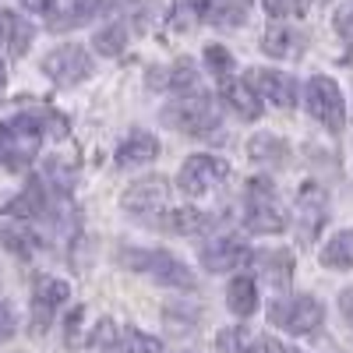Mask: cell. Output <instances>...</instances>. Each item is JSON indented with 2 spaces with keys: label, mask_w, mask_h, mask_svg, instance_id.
Wrapping results in <instances>:
<instances>
[{
  "label": "cell",
  "mask_w": 353,
  "mask_h": 353,
  "mask_svg": "<svg viewBox=\"0 0 353 353\" xmlns=\"http://www.w3.org/2000/svg\"><path fill=\"white\" fill-rule=\"evenodd\" d=\"M50 128L53 138H64L68 131V124L50 110H25L11 121H0V166L25 170L28 163H36L43 134H50Z\"/></svg>",
  "instance_id": "cell-1"
},
{
  "label": "cell",
  "mask_w": 353,
  "mask_h": 353,
  "mask_svg": "<svg viewBox=\"0 0 353 353\" xmlns=\"http://www.w3.org/2000/svg\"><path fill=\"white\" fill-rule=\"evenodd\" d=\"M159 121L163 128L176 131V134H188V138H212L223 124V117H219V106L209 99V96H181V99H173L170 106H163L159 113Z\"/></svg>",
  "instance_id": "cell-2"
},
{
  "label": "cell",
  "mask_w": 353,
  "mask_h": 353,
  "mask_svg": "<svg viewBox=\"0 0 353 353\" xmlns=\"http://www.w3.org/2000/svg\"><path fill=\"white\" fill-rule=\"evenodd\" d=\"M117 258H121L124 269H134V272H141V276H149V279H156L159 286H173V290H194V286H198L194 272H191L176 254H170V251L121 248V251H117Z\"/></svg>",
  "instance_id": "cell-3"
},
{
  "label": "cell",
  "mask_w": 353,
  "mask_h": 353,
  "mask_svg": "<svg viewBox=\"0 0 353 353\" xmlns=\"http://www.w3.org/2000/svg\"><path fill=\"white\" fill-rule=\"evenodd\" d=\"M244 226L251 233H283L290 226V216L272 188L269 176H251L244 184Z\"/></svg>",
  "instance_id": "cell-4"
},
{
  "label": "cell",
  "mask_w": 353,
  "mask_h": 353,
  "mask_svg": "<svg viewBox=\"0 0 353 353\" xmlns=\"http://www.w3.org/2000/svg\"><path fill=\"white\" fill-rule=\"evenodd\" d=\"M304 106L325 131L339 134L346 128V99H343V88L336 85V78L311 74L304 85Z\"/></svg>",
  "instance_id": "cell-5"
},
{
  "label": "cell",
  "mask_w": 353,
  "mask_h": 353,
  "mask_svg": "<svg viewBox=\"0 0 353 353\" xmlns=\"http://www.w3.org/2000/svg\"><path fill=\"white\" fill-rule=\"evenodd\" d=\"M269 321L283 332H293V336H314L325 321V307L318 304V297L311 293H301V297H283V301H272L269 307Z\"/></svg>",
  "instance_id": "cell-6"
},
{
  "label": "cell",
  "mask_w": 353,
  "mask_h": 353,
  "mask_svg": "<svg viewBox=\"0 0 353 353\" xmlns=\"http://www.w3.org/2000/svg\"><path fill=\"white\" fill-rule=\"evenodd\" d=\"M121 209L131 212L138 223L145 226H156L159 216L170 209V184L166 176H141V181H134L124 194H121Z\"/></svg>",
  "instance_id": "cell-7"
},
{
  "label": "cell",
  "mask_w": 353,
  "mask_h": 353,
  "mask_svg": "<svg viewBox=\"0 0 353 353\" xmlns=\"http://www.w3.org/2000/svg\"><path fill=\"white\" fill-rule=\"evenodd\" d=\"M230 181V163L219 156H188L181 173H176V188L184 191V198H205L216 188Z\"/></svg>",
  "instance_id": "cell-8"
},
{
  "label": "cell",
  "mask_w": 353,
  "mask_h": 353,
  "mask_svg": "<svg viewBox=\"0 0 353 353\" xmlns=\"http://www.w3.org/2000/svg\"><path fill=\"white\" fill-rule=\"evenodd\" d=\"M92 68H96L92 57L78 43H64L43 57V74L61 88H71V85H81L85 78H92Z\"/></svg>",
  "instance_id": "cell-9"
},
{
  "label": "cell",
  "mask_w": 353,
  "mask_h": 353,
  "mask_svg": "<svg viewBox=\"0 0 353 353\" xmlns=\"http://www.w3.org/2000/svg\"><path fill=\"white\" fill-rule=\"evenodd\" d=\"M325 219H329L325 188L314 181H304L297 188V237H301V244H311L321 233V226H325Z\"/></svg>",
  "instance_id": "cell-10"
},
{
  "label": "cell",
  "mask_w": 353,
  "mask_h": 353,
  "mask_svg": "<svg viewBox=\"0 0 353 353\" xmlns=\"http://www.w3.org/2000/svg\"><path fill=\"white\" fill-rule=\"evenodd\" d=\"M68 297H71V286L57 276H39L32 283V332L36 336L50 329V321L68 304Z\"/></svg>",
  "instance_id": "cell-11"
},
{
  "label": "cell",
  "mask_w": 353,
  "mask_h": 353,
  "mask_svg": "<svg viewBox=\"0 0 353 353\" xmlns=\"http://www.w3.org/2000/svg\"><path fill=\"white\" fill-rule=\"evenodd\" d=\"M248 81H251V88H254L265 103H272V106H279V110H290L293 103H297V96H301L297 78H290V74H283V71H272V68H254Z\"/></svg>",
  "instance_id": "cell-12"
},
{
  "label": "cell",
  "mask_w": 353,
  "mask_h": 353,
  "mask_svg": "<svg viewBox=\"0 0 353 353\" xmlns=\"http://www.w3.org/2000/svg\"><path fill=\"white\" fill-rule=\"evenodd\" d=\"M251 261V248L241 237H216L201 248V269L205 272H237Z\"/></svg>",
  "instance_id": "cell-13"
},
{
  "label": "cell",
  "mask_w": 353,
  "mask_h": 353,
  "mask_svg": "<svg viewBox=\"0 0 353 353\" xmlns=\"http://www.w3.org/2000/svg\"><path fill=\"white\" fill-rule=\"evenodd\" d=\"M307 46V36L290 21H272L261 36V53H269L272 61H301Z\"/></svg>",
  "instance_id": "cell-14"
},
{
  "label": "cell",
  "mask_w": 353,
  "mask_h": 353,
  "mask_svg": "<svg viewBox=\"0 0 353 353\" xmlns=\"http://www.w3.org/2000/svg\"><path fill=\"white\" fill-rule=\"evenodd\" d=\"M46 212H50V191H46V184L39 181V176H36V181H28L25 191L4 205V216L8 219H21V223L46 219Z\"/></svg>",
  "instance_id": "cell-15"
},
{
  "label": "cell",
  "mask_w": 353,
  "mask_h": 353,
  "mask_svg": "<svg viewBox=\"0 0 353 353\" xmlns=\"http://www.w3.org/2000/svg\"><path fill=\"white\" fill-rule=\"evenodd\" d=\"M219 99L237 113V117H244V121H258L261 117V96L251 88V81H244V78H223L219 81Z\"/></svg>",
  "instance_id": "cell-16"
},
{
  "label": "cell",
  "mask_w": 353,
  "mask_h": 353,
  "mask_svg": "<svg viewBox=\"0 0 353 353\" xmlns=\"http://www.w3.org/2000/svg\"><path fill=\"white\" fill-rule=\"evenodd\" d=\"M103 8V0H57V8L50 14V28L53 32H68L85 21H92Z\"/></svg>",
  "instance_id": "cell-17"
},
{
  "label": "cell",
  "mask_w": 353,
  "mask_h": 353,
  "mask_svg": "<svg viewBox=\"0 0 353 353\" xmlns=\"http://www.w3.org/2000/svg\"><path fill=\"white\" fill-rule=\"evenodd\" d=\"M159 156V138L149 131H131L117 145V166H145Z\"/></svg>",
  "instance_id": "cell-18"
},
{
  "label": "cell",
  "mask_w": 353,
  "mask_h": 353,
  "mask_svg": "<svg viewBox=\"0 0 353 353\" xmlns=\"http://www.w3.org/2000/svg\"><path fill=\"white\" fill-rule=\"evenodd\" d=\"M212 216L209 212H198V209H166L159 216V223L152 230H166V233H205V230H212Z\"/></svg>",
  "instance_id": "cell-19"
},
{
  "label": "cell",
  "mask_w": 353,
  "mask_h": 353,
  "mask_svg": "<svg viewBox=\"0 0 353 353\" xmlns=\"http://www.w3.org/2000/svg\"><path fill=\"white\" fill-rule=\"evenodd\" d=\"M248 159L258 166H286L290 163V145L279 134H254L248 141Z\"/></svg>",
  "instance_id": "cell-20"
},
{
  "label": "cell",
  "mask_w": 353,
  "mask_h": 353,
  "mask_svg": "<svg viewBox=\"0 0 353 353\" xmlns=\"http://www.w3.org/2000/svg\"><path fill=\"white\" fill-rule=\"evenodd\" d=\"M251 14V0H209L205 8V21L216 28H241L248 25Z\"/></svg>",
  "instance_id": "cell-21"
},
{
  "label": "cell",
  "mask_w": 353,
  "mask_h": 353,
  "mask_svg": "<svg viewBox=\"0 0 353 353\" xmlns=\"http://www.w3.org/2000/svg\"><path fill=\"white\" fill-rule=\"evenodd\" d=\"M254 265H258V272L269 279V286H276V290H286L290 279H293V254L290 251H265V254L254 258Z\"/></svg>",
  "instance_id": "cell-22"
},
{
  "label": "cell",
  "mask_w": 353,
  "mask_h": 353,
  "mask_svg": "<svg viewBox=\"0 0 353 353\" xmlns=\"http://www.w3.org/2000/svg\"><path fill=\"white\" fill-rule=\"evenodd\" d=\"M0 244H8V251H14L18 258H28L36 251V244H39V237L32 233V226L28 223H21V219H0Z\"/></svg>",
  "instance_id": "cell-23"
},
{
  "label": "cell",
  "mask_w": 353,
  "mask_h": 353,
  "mask_svg": "<svg viewBox=\"0 0 353 353\" xmlns=\"http://www.w3.org/2000/svg\"><path fill=\"white\" fill-rule=\"evenodd\" d=\"M265 343H269V336H254L244 325H230L216 336L219 353H265Z\"/></svg>",
  "instance_id": "cell-24"
},
{
  "label": "cell",
  "mask_w": 353,
  "mask_h": 353,
  "mask_svg": "<svg viewBox=\"0 0 353 353\" xmlns=\"http://www.w3.org/2000/svg\"><path fill=\"white\" fill-rule=\"evenodd\" d=\"M226 307L237 318H251L258 311V283L251 276H237L226 286Z\"/></svg>",
  "instance_id": "cell-25"
},
{
  "label": "cell",
  "mask_w": 353,
  "mask_h": 353,
  "mask_svg": "<svg viewBox=\"0 0 353 353\" xmlns=\"http://www.w3.org/2000/svg\"><path fill=\"white\" fill-rule=\"evenodd\" d=\"M149 85L152 88H173V92L188 96V92H194V64L191 61H176V64H170L163 71H152Z\"/></svg>",
  "instance_id": "cell-26"
},
{
  "label": "cell",
  "mask_w": 353,
  "mask_h": 353,
  "mask_svg": "<svg viewBox=\"0 0 353 353\" xmlns=\"http://www.w3.org/2000/svg\"><path fill=\"white\" fill-rule=\"evenodd\" d=\"M318 261L325 269H353V230H339L336 237H329V244L321 248Z\"/></svg>",
  "instance_id": "cell-27"
},
{
  "label": "cell",
  "mask_w": 353,
  "mask_h": 353,
  "mask_svg": "<svg viewBox=\"0 0 353 353\" xmlns=\"http://www.w3.org/2000/svg\"><path fill=\"white\" fill-rule=\"evenodd\" d=\"M0 25H4V39H8V50H11V57H25V53H28V46H32L36 28L28 25L25 18H18L14 11H8L4 18H0Z\"/></svg>",
  "instance_id": "cell-28"
},
{
  "label": "cell",
  "mask_w": 353,
  "mask_h": 353,
  "mask_svg": "<svg viewBox=\"0 0 353 353\" xmlns=\"http://www.w3.org/2000/svg\"><path fill=\"white\" fill-rule=\"evenodd\" d=\"M128 39H131V28H128L124 21H106L99 32L92 36V46H96L103 57H117V53L128 46Z\"/></svg>",
  "instance_id": "cell-29"
},
{
  "label": "cell",
  "mask_w": 353,
  "mask_h": 353,
  "mask_svg": "<svg viewBox=\"0 0 353 353\" xmlns=\"http://www.w3.org/2000/svg\"><path fill=\"white\" fill-rule=\"evenodd\" d=\"M205 68H209V74L216 78V81H223V78H230L233 74V53L226 50V46H219V43H209L205 46Z\"/></svg>",
  "instance_id": "cell-30"
},
{
  "label": "cell",
  "mask_w": 353,
  "mask_h": 353,
  "mask_svg": "<svg viewBox=\"0 0 353 353\" xmlns=\"http://www.w3.org/2000/svg\"><path fill=\"white\" fill-rule=\"evenodd\" d=\"M261 4H265V11H269L276 21H286V18H301V14H307L311 0H261Z\"/></svg>",
  "instance_id": "cell-31"
},
{
  "label": "cell",
  "mask_w": 353,
  "mask_h": 353,
  "mask_svg": "<svg viewBox=\"0 0 353 353\" xmlns=\"http://www.w3.org/2000/svg\"><path fill=\"white\" fill-rule=\"evenodd\" d=\"M124 350H128V353H163V343H159L152 332L128 329V332H124Z\"/></svg>",
  "instance_id": "cell-32"
},
{
  "label": "cell",
  "mask_w": 353,
  "mask_h": 353,
  "mask_svg": "<svg viewBox=\"0 0 353 353\" xmlns=\"http://www.w3.org/2000/svg\"><path fill=\"white\" fill-rule=\"evenodd\" d=\"M332 21H336V32L343 36V43H346V46H353V0H346V4L336 11V18H332Z\"/></svg>",
  "instance_id": "cell-33"
},
{
  "label": "cell",
  "mask_w": 353,
  "mask_h": 353,
  "mask_svg": "<svg viewBox=\"0 0 353 353\" xmlns=\"http://www.w3.org/2000/svg\"><path fill=\"white\" fill-rule=\"evenodd\" d=\"M11 336H14V311L0 301V343L11 339Z\"/></svg>",
  "instance_id": "cell-34"
},
{
  "label": "cell",
  "mask_w": 353,
  "mask_h": 353,
  "mask_svg": "<svg viewBox=\"0 0 353 353\" xmlns=\"http://www.w3.org/2000/svg\"><path fill=\"white\" fill-rule=\"evenodd\" d=\"M339 314H343V321L353 329V286H346L343 293H339Z\"/></svg>",
  "instance_id": "cell-35"
},
{
  "label": "cell",
  "mask_w": 353,
  "mask_h": 353,
  "mask_svg": "<svg viewBox=\"0 0 353 353\" xmlns=\"http://www.w3.org/2000/svg\"><path fill=\"white\" fill-rule=\"evenodd\" d=\"M21 4L32 11V14H53V8H57V0H21Z\"/></svg>",
  "instance_id": "cell-36"
},
{
  "label": "cell",
  "mask_w": 353,
  "mask_h": 353,
  "mask_svg": "<svg viewBox=\"0 0 353 353\" xmlns=\"http://www.w3.org/2000/svg\"><path fill=\"white\" fill-rule=\"evenodd\" d=\"M265 353H301V350H293V346H283L279 339H269V343H265Z\"/></svg>",
  "instance_id": "cell-37"
},
{
  "label": "cell",
  "mask_w": 353,
  "mask_h": 353,
  "mask_svg": "<svg viewBox=\"0 0 353 353\" xmlns=\"http://www.w3.org/2000/svg\"><path fill=\"white\" fill-rule=\"evenodd\" d=\"M128 4H131V11H149L152 0H128Z\"/></svg>",
  "instance_id": "cell-38"
},
{
  "label": "cell",
  "mask_w": 353,
  "mask_h": 353,
  "mask_svg": "<svg viewBox=\"0 0 353 353\" xmlns=\"http://www.w3.org/2000/svg\"><path fill=\"white\" fill-rule=\"evenodd\" d=\"M0 92H4V64H0Z\"/></svg>",
  "instance_id": "cell-39"
},
{
  "label": "cell",
  "mask_w": 353,
  "mask_h": 353,
  "mask_svg": "<svg viewBox=\"0 0 353 353\" xmlns=\"http://www.w3.org/2000/svg\"><path fill=\"white\" fill-rule=\"evenodd\" d=\"M0 39H4V25H0Z\"/></svg>",
  "instance_id": "cell-40"
},
{
  "label": "cell",
  "mask_w": 353,
  "mask_h": 353,
  "mask_svg": "<svg viewBox=\"0 0 353 353\" xmlns=\"http://www.w3.org/2000/svg\"><path fill=\"white\" fill-rule=\"evenodd\" d=\"M188 353H191V350H188Z\"/></svg>",
  "instance_id": "cell-41"
}]
</instances>
